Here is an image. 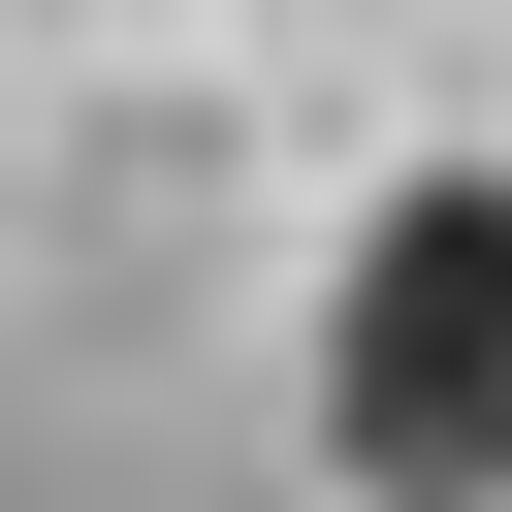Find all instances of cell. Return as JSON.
Wrapping results in <instances>:
<instances>
[{
  "instance_id": "1",
  "label": "cell",
  "mask_w": 512,
  "mask_h": 512,
  "mask_svg": "<svg viewBox=\"0 0 512 512\" xmlns=\"http://www.w3.org/2000/svg\"><path fill=\"white\" fill-rule=\"evenodd\" d=\"M320 480L352 512H512V160H416L320 256Z\"/></svg>"
}]
</instances>
